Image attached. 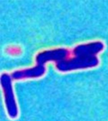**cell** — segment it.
<instances>
[{"label":"cell","instance_id":"cell-1","mask_svg":"<svg viewBox=\"0 0 108 121\" xmlns=\"http://www.w3.org/2000/svg\"><path fill=\"white\" fill-rule=\"evenodd\" d=\"M104 46L100 41L80 44L73 49V56L58 63L56 69L59 71L67 72L96 67L99 64L97 54L103 50Z\"/></svg>","mask_w":108,"mask_h":121},{"label":"cell","instance_id":"cell-2","mask_svg":"<svg viewBox=\"0 0 108 121\" xmlns=\"http://www.w3.org/2000/svg\"><path fill=\"white\" fill-rule=\"evenodd\" d=\"M1 83L8 114L10 117L15 119L18 116V110L12 87L11 76L6 73H3L1 76Z\"/></svg>","mask_w":108,"mask_h":121},{"label":"cell","instance_id":"cell-3","mask_svg":"<svg viewBox=\"0 0 108 121\" xmlns=\"http://www.w3.org/2000/svg\"><path fill=\"white\" fill-rule=\"evenodd\" d=\"M70 55V51L65 48H59L53 50H47L40 53L36 56V62L38 65L44 64L49 61H54L56 63L67 59Z\"/></svg>","mask_w":108,"mask_h":121},{"label":"cell","instance_id":"cell-4","mask_svg":"<svg viewBox=\"0 0 108 121\" xmlns=\"http://www.w3.org/2000/svg\"><path fill=\"white\" fill-rule=\"evenodd\" d=\"M45 66L37 64V66L34 67L13 72L12 74V77L14 79L39 78L42 76L45 73Z\"/></svg>","mask_w":108,"mask_h":121}]
</instances>
